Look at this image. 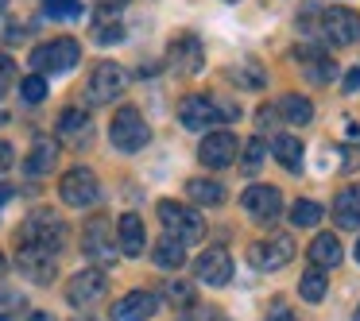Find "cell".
I'll use <instances>...</instances> for the list:
<instances>
[{
	"label": "cell",
	"mask_w": 360,
	"mask_h": 321,
	"mask_svg": "<svg viewBox=\"0 0 360 321\" xmlns=\"http://www.w3.org/2000/svg\"><path fill=\"white\" fill-rule=\"evenodd\" d=\"M4 120H8V117H4V112H0V124H4Z\"/></svg>",
	"instance_id": "cell-49"
},
{
	"label": "cell",
	"mask_w": 360,
	"mask_h": 321,
	"mask_svg": "<svg viewBox=\"0 0 360 321\" xmlns=\"http://www.w3.org/2000/svg\"><path fill=\"white\" fill-rule=\"evenodd\" d=\"M314 16H318L321 39L333 43V47H352V43L360 39V16L352 8H345V4L321 8V12H314Z\"/></svg>",
	"instance_id": "cell-5"
},
{
	"label": "cell",
	"mask_w": 360,
	"mask_h": 321,
	"mask_svg": "<svg viewBox=\"0 0 360 321\" xmlns=\"http://www.w3.org/2000/svg\"><path fill=\"white\" fill-rule=\"evenodd\" d=\"M318 221H321V205L318 202H306L302 197V202L290 205V225L295 228H314Z\"/></svg>",
	"instance_id": "cell-32"
},
{
	"label": "cell",
	"mask_w": 360,
	"mask_h": 321,
	"mask_svg": "<svg viewBox=\"0 0 360 321\" xmlns=\"http://www.w3.org/2000/svg\"><path fill=\"white\" fill-rule=\"evenodd\" d=\"M333 221H337V228L360 232V186H345L333 197Z\"/></svg>",
	"instance_id": "cell-20"
},
{
	"label": "cell",
	"mask_w": 360,
	"mask_h": 321,
	"mask_svg": "<svg viewBox=\"0 0 360 321\" xmlns=\"http://www.w3.org/2000/svg\"><path fill=\"white\" fill-rule=\"evenodd\" d=\"M94 39L101 43V47H109V43H120V39H124V24H120L117 16H109V12H97Z\"/></svg>",
	"instance_id": "cell-30"
},
{
	"label": "cell",
	"mask_w": 360,
	"mask_h": 321,
	"mask_svg": "<svg viewBox=\"0 0 360 321\" xmlns=\"http://www.w3.org/2000/svg\"><path fill=\"white\" fill-rule=\"evenodd\" d=\"M55 163H58V143L47 140V136H39V140L32 143V151H27V159H24V171H27V178H39V174L55 171Z\"/></svg>",
	"instance_id": "cell-19"
},
{
	"label": "cell",
	"mask_w": 360,
	"mask_h": 321,
	"mask_svg": "<svg viewBox=\"0 0 360 321\" xmlns=\"http://www.w3.org/2000/svg\"><path fill=\"white\" fill-rule=\"evenodd\" d=\"M167 63H171L174 74H198L205 66V51H202V39L198 35H179V39H171V47H167Z\"/></svg>",
	"instance_id": "cell-14"
},
{
	"label": "cell",
	"mask_w": 360,
	"mask_h": 321,
	"mask_svg": "<svg viewBox=\"0 0 360 321\" xmlns=\"http://www.w3.org/2000/svg\"><path fill=\"white\" fill-rule=\"evenodd\" d=\"M66 240H70V228H66V221L55 209H35L20 225V248H35V251H47V256H58L66 248Z\"/></svg>",
	"instance_id": "cell-1"
},
{
	"label": "cell",
	"mask_w": 360,
	"mask_h": 321,
	"mask_svg": "<svg viewBox=\"0 0 360 321\" xmlns=\"http://www.w3.org/2000/svg\"><path fill=\"white\" fill-rule=\"evenodd\" d=\"M12 159H16V155H12V148H8L4 140H0V171H8V166H12Z\"/></svg>",
	"instance_id": "cell-42"
},
{
	"label": "cell",
	"mask_w": 360,
	"mask_h": 321,
	"mask_svg": "<svg viewBox=\"0 0 360 321\" xmlns=\"http://www.w3.org/2000/svg\"><path fill=\"white\" fill-rule=\"evenodd\" d=\"M151 259H155L163 271H179V267L186 263V244H179L174 236H163V240L151 248Z\"/></svg>",
	"instance_id": "cell-24"
},
{
	"label": "cell",
	"mask_w": 360,
	"mask_h": 321,
	"mask_svg": "<svg viewBox=\"0 0 360 321\" xmlns=\"http://www.w3.org/2000/svg\"><path fill=\"white\" fill-rule=\"evenodd\" d=\"M105 287H109V279H105L101 267H86V271H78L70 279L66 298H70V306H94L105 298Z\"/></svg>",
	"instance_id": "cell-15"
},
{
	"label": "cell",
	"mask_w": 360,
	"mask_h": 321,
	"mask_svg": "<svg viewBox=\"0 0 360 321\" xmlns=\"http://www.w3.org/2000/svg\"><path fill=\"white\" fill-rule=\"evenodd\" d=\"M356 263H360V244H356Z\"/></svg>",
	"instance_id": "cell-47"
},
{
	"label": "cell",
	"mask_w": 360,
	"mask_h": 321,
	"mask_svg": "<svg viewBox=\"0 0 360 321\" xmlns=\"http://www.w3.org/2000/svg\"><path fill=\"white\" fill-rule=\"evenodd\" d=\"M24 294L16 287H8V279H0V321H20L24 313Z\"/></svg>",
	"instance_id": "cell-29"
},
{
	"label": "cell",
	"mask_w": 360,
	"mask_h": 321,
	"mask_svg": "<svg viewBox=\"0 0 360 321\" xmlns=\"http://www.w3.org/2000/svg\"><path fill=\"white\" fill-rule=\"evenodd\" d=\"M20 97H24L27 105H39L43 97H47V78H39V74H27V78L20 81Z\"/></svg>",
	"instance_id": "cell-35"
},
{
	"label": "cell",
	"mask_w": 360,
	"mask_h": 321,
	"mask_svg": "<svg viewBox=\"0 0 360 321\" xmlns=\"http://www.w3.org/2000/svg\"><path fill=\"white\" fill-rule=\"evenodd\" d=\"M82 251L101 267H109L112 259H117V248H112V225H109L105 213H94V217L86 221V228H82Z\"/></svg>",
	"instance_id": "cell-9"
},
{
	"label": "cell",
	"mask_w": 360,
	"mask_h": 321,
	"mask_svg": "<svg viewBox=\"0 0 360 321\" xmlns=\"http://www.w3.org/2000/svg\"><path fill=\"white\" fill-rule=\"evenodd\" d=\"M27 321H55V317H51V313H43V310H39V313H32V317H27Z\"/></svg>",
	"instance_id": "cell-44"
},
{
	"label": "cell",
	"mask_w": 360,
	"mask_h": 321,
	"mask_svg": "<svg viewBox=\"0 0 360 321\" xmlns=\"http://www.w3.org/2000/svg\"><path fill=\"white\" fill-rule=\"evenodd\" d=\"M326 290H329V275L326 271L310 267V271L298 275V294H302L306 302H321V298H326Z\"/></svg>",
	"instance_id": "cell-28"
},
{
	"label": "cell",
	"mask_w": 360,
	"mask_h": 321,
	"mask_svg": "<svg viewBox=\"0 0 360 321\" xmlns=\"http://www.w3.org/2000/svg\"><path fill=\"white\" fill-rule=\"evenodd\" d=\"M341 259H345V248H341V240H337L333 232H318V236H314V244H310V263L318 267V271H333Z\"/></svg>",
	"instance_id": "cell-22"
},
{
	"label": "cell",
	"mask_w": 360,
	"mask_h": 321,
	"mask_svg": "<svg viewBox=\"0 0 360 321\" xmlns=\"http://www.w3.org/2000/svg\"><path fill=\"white\" fill-rule=\"evenodd\" d=\"M275 117H279L275 105H264V109L256 112V128H259V132H264V128H275Z\"/></svg>",
	"instance_id": "cell-37"
},
{
	"label": "cell",
	"mask_w": 360,
	"mask_h": 321,
	"mask_svg": "<svg viewBox=\"0 0 360 321\" xmlns=\"http://www.w3.org/2000/svg\"><path fill=\"white\" fill-rule=\"evenodd\" d=\"M43 12L55 20H78L82 16V0H43Z\"/></svg>",
	"instance_id": "cell-34"
},
{
	"label": "cell",
	"mask_w": 360,
	"mask_h": 321,
	"mask_svg": "<svg viewBox=\"0 0 360 321\" xmlns=\"http://www.w3.org/2000/svg\"><path fill=\"white\" fill-rule=\"evenodd\" d=\"M58 194H63V202L70 209H89L101 197V182H97V174L89 166H70L63 174V182H58Z\"/></svg>",
	"instance_id": "cell-7"
},
{
	"label": "cell",
	"mask_w": 360,
	"mask_h": 321,
	"mask_svg": "<svg viewBox=\"0 0 360 321\" xmlns=\"http://www.w3.org/2000/svg\"><path fill=\"white\" fill-rule=\"evenodd\" d=\"M163 298H167L171 306H179V310L198 306V302H194V282H182V279H167V282H163Z\"/></svg>",
	"instance_id": "cell-31"
},
{
	"label": "cell",
	"mask_w": 360,
	"mask_h": 321,
	"mask_svg": "<svg viewBox=\"0 0 360 321\" xmlns=\"http://www.w3.org/2000/svg\"><path fill=\"white\" fill-rule=\"evenodd\" d=\"M229 4H236V0H229Z\"/></svg>",
	"instance_id": "cell-52"
},
{
	"label": "cell",
	"mask_w": 360,
	"mask_h": 321,
	"mask_svg": "<svg viewBox=\"0 0 360 321\" xmlns=\"http://www.w3.org/2000/svg\"><path fill=\"white\" fill-rule=\"evenodd\" d=\"M82 58V47L78 39H70V35H63V39H51V43H39V47L32 51V66L39 78H47V74H66L74 70Z\"/></svg>",
	"instance_id": "cell-4"
},
{
	"label": "cell",
	"mask_w": 360,
	"mask_h": 321,
	"mask_svg": "<svg viewBox=\"0 0 360 321\" xmlns=\"http://www.w3.org/2000/svg\"><path fill=\"white\" fill-rule=\"evenodd\" d=\"M8 197H12V186H8V182H0V205L8 202Z\"/></svg>",
	"instance_id": "cell-43"
},
{
	"label": "cell",
	"mask_w": 360,
	"mask_h": 321,
	"mask_svg": "<svg viewBox=\"0 0 360 321\" xmlns=\"http://www.w3.org/2000/svg\"><path fill=\"white\" fill-rule=\"evenodd\" d=\"M275 112H279L287 124L302 128V124H310V120H314V101H310V97H302V93H287L279 105H275Z\"/></svg>",
	"instance_id": "cell-23"
},
{
	"label": "cell",
	"mask_w": 360,
	"mask_h": 321,
	"mask_svg": "<svg viewBox=\"0 0 360 321\" xmlns=\"http://www.w3.org/2000/svg\"><path fill=\"white\" fill-rule=\"evenodd\" d=\"M4 12H8V0H0V16H4Z\"/></svg>",
	"instance_id": "cell-46"
},
{
	"label": "cell",
	"mask_w": 360,
	"mask_h": 321,
	"mask_svg": "<svg viewBox=\"0 0 360 321\" xmlns=\"http://www.w3.org/2000/svg\"><path fill=\"white\" fill-rule=\"evenodd\" d=\"M240 205H244V213H248L252 221H267V225H271V221L283 213V194L275 186L256 182V186H248L240 194Z\"/></svg>",
	"instance_id": "cell-11"
},
{
	"label": "cell",
	"mask_w": 360,
	"mask_h": 321,
	"mask_svg": "<svg viewBox=\"0 0 360 321\" xmlns=\"http://www.w3.org/2000/svg\"><path fill=\"white\" fill-rule=\"evenodd\" d=\"M233 117H236L233 101H217V97H205V93H190L179 101V120L190 132H205V128L221 124V120H233Z\"/></svg>",
	"instance_id": "cell-2"
},
{
	"label": "cell",
	"mask_w": 360,
	"mask_h": 321,
	"mask_svg": "<svg viewBox=\"0 0 360 321\" xmlns=\"http://www.w3.org/2000/svg\"><path fill=\"white\" fill-rule=\"evenodd\" d=\"M290 259H295V240H290L287 232L264 236V240H256L248 248V263L256 267V271H279Z\"/></svg>",
	"instance_id": "cell-8"
},
{
	"label": "cell",
	"mask_w": 360,
	"mask_h": 321,
	"mask_svg": "<svg viewBox=\"0 0 360 321\" xmlns=\"http://www.w3.org/2000/svg\"><path fill=\"white\" fill-rule=\"evenodd\" d=\"M198 159H202L205 166H213V171L233 166L236 159H240V143H236L233 132H205L202 148H198Z\"/></svg>",
	"instance_id": "cell-12"
},
{
	"label": "cell",
	"mask_w": 360,
	"mask_h": 321,
	"mask_svg": "<svg viewBox=\"0 0 360 321\" xmlns=\"http://www.w3.org/2000/svg\"><path fill=\"white\" fill-rule=\"evenodd\" d=\"M128 89V70L117 63H101L89 74V101L94 105H112Z\"/></svg>",
	"instance_id": "cell-10"
},
{
	"label": "cell",
	"mask_w": 360,
	"mask_h": 321,
	"mask_svg": "<svg viewBox=\"0 0 360 321\" xmlns=\"http://www.w3.org/2000/svg\"><path fill=\"white\" fill-rule=\"evenodd\" d=\"M360 89V70H349L345 74V93H356Z\"/></svg>",
	"instance_id": "cell-41"
},
{
	"label": "cell",
	"mask_w": 360,
	"mask_h": 321,
	"mask_svg": "<svg viewBox=\"0 0 360 321\" xmlns=\"http://www.w3.org/2000/svg\"><path fill=\"white\" fill-rule=\"evenodd\" d=\"M159 221H163L167 236H174L179 244L205 240V221H202V213H198L194 205H182V202L163 197V202H159Z\"/></svg>",
	"instance_id": "cell-3"
},
{
	"label": "cell",
	"mask_w": 360,
	"mask_h": 321,
	"mask_svg": "<svg viewBox=\"0 0 360 321\" xmlns=\"http://www.w3.org/2000/svg\"><path fill=\"white\" fill-rule=\"evenodd\" d=\"M225 74H229V81H236V86H244V89H259V86H264V70H259L256 63L233 66V70H225Z\"/></svg>",
	"instance_id": "cell-33"
},
{
	"label": "cell",
	"mask_w": 360,
	"mask_h": 321,
	"mask_svg": "<svg viewBox=\"0 0 360 321\" xmlns=\"http://www.w3.org/2000/svg\"><path fill=\"white\" fill-rule=\"evenodd\" d=\"M0 263H4V256H0Z\"/></svg>",
	"instance_id": "cell-51"
},
{
	"label": "cell",
	"mask_w": 360,
	"mask_h": 321,
	"mask_svg": "<svg viewBox=\"0 0 360 321\" xmlns=\"http://www.w3.org/2000/svg\"><path fill=\"white\" fill-rule=\"evenodd\" d=\"M264 321H298L295 313H290V306H283V302H275L271 310H267V317Z\"/></svg>",
	"instance_id": "cell-38"
},
{
	"label": "cell",
	"mask_w": 360,
	"mask_h": 321,
	"mask_svg": "<svg viewBox=\"0 0 360 321\" xmlns=\"http://www.w3.org/2000/svg\"><path fill=\"white\" fill-rule=\"evenodd\" d=\"M186 194H190V202H194V205H221V202H225V186L213 182V178H190L186 182Z\"/></svg>",
	"instance_id": "cell-26"
},
{
	"label": "cell",
	"mask_w": 360,
	"mask_h": 321,
	"mask_svg": "<svg viewBox=\"0 0 360 321\" xmlns=\"http://www.w3.org/2000/svg\"><path fill=\"white\" fill-rule=\"evenodd\" d=\"M58 136L63 140H86L89 136V117L82 109H63V117H58Z\"/></svg>",
	"instance_id": "cell-27"
},
{
	"label": "cell",
	"mask_w": 360,
	"mask_h": 321,
	"mask_svg": "<svg viewBox=\"0 0 360 321\" xmlns=\"http://www.w3.org/2000/svg\"><path fill=\"white\" fill-rule=\"evenodd\" d=\"M205 321H229V317H225V313H210Z\"/></svg>",
	"instance_id": "cell-45"
},
{
	"label": "cell",
	"mask_w": 360,
	"mask_h": 321,
	"mask_svg": "<svg viewBox=\"0 0 360 321\" xmlns=\"http://www.w3.org/2000/svg\"><path fill=\"white\" fill-rule=\"evenodd\" d=\"M16 267H20V275H27L32 282H51L55 279V256H47V251L20 248L16 251Z\"/></svg>",
	"instance_id": "cell-17"
},
{
	"label": "cell",
	"mask_w": 360,
	"mask_h": 321,
	"mask_svg": "<svg viewBox=\"0 0 360 321\" xmlns=\"http://www.w3.org/2000/svg\"><path fill=\"white\" fill-rule=\"evenodd\" d=\"M109 140H112V148L117 151H140L143 143L151 140V128H148V120H143V112L140 109H132V105H124V109L112 117V124H109Z\"/></svg>",
	"instance_id": "cell-6"
},
{
	"label": "cell",
	"mask_w": 360,
	"mask_h": 321,
	"mask_svg": "<svg viewBox=\"0 0 360 321\" xmlns=\"http://www.w3.org/2000/svg\"><path fill=\"white\" fill-rule=\"evenodd\" d=\"M259 159H264V143H259V140H252L248 148H244V166L252 171V166H256Z\"/></svg>",
	"instance_id": "cell-36"
},
{
	"label": "cell",
	"mask_w": 360,
	"mask_h": 321,
	"mask_svg": "<svg viewBox=\"0 0 360 321\" xmlns=\"http://www.w3.org/2000/svg\"><path fill=\"white\" fill-rule=\"evenodd\" d=\"M352 321H360V310H356V317H352Z\"/></svg>",
	"instance_id": "cell-50"
},
{
	"label": "cell",
	"mask_w": 360,
	"mask_h": 321,
	"mask_svg": "<svg viewBox=\"0 0 360 321\" xmlns=\"http://www.w3.org/2000/svg\"><path fill=\"white\" fill-rule=\"evenodd\" d=\"M117 244L124 256H143V244H148V232H143V221L140 213H124V217L117 221Z\"/></svg>",
	"instance_id": "cell-18"
},
{
	"label": "cell",
	"mask_w": 360,
	"mask_h": 321,
	"mask_svg": "<svg viewBox=\"0 0 360 321\" xmlns=\"http://www.w3.org/2000/svg\"><path fill=\"white\" fill-rule=\"evenodd\" d=\"M12 74H16V66H12V58H4L0 55V93L12 86Z\"/></svg>",
	"instance_id": "cell-39"
},
{
	"label": "cell",
	"mask_w": 360,
	"mask_h": 321,
	"mask_svg": "<svg viewBox=\"0 0 360 321\" xmlns=\"http://www.w3.org/2000/svg\"><path fill=\"white\" fill-rule=\"evenodd\" d=\"M295 58H298V66H302V70L310 74V81H333V78H337L333 58H329L321 47H298V51H295Z\"/></svg>",
	"instance_id": "cell-21"
},
{
	"label": "cell",
	"mask_w": 360,
	"mask_h": 321,
	"mask_svg": "<svg viewBox=\"0 0 360 321\" xmlns=\"http://www.w3.org/2000/svg\"><path fill=\"white\" fill-rule=\"evenodd\" d=\"M159 310V294L151 290H128L117 306H112V321H148Z\"/></svg>",
	"instance_id": "cell-16"
},
{
	"label": "cell",
	"mask_w": 360,
	"mask_h": 321,
	"mask_svg": "<svg viewBox=\"0 0 360 321\" xmlns=\"http://www.w3.org/2000/svg\"><path fill=\"white\" fill-rule=\"evenodd\" d=\"M74 321H94V317H74Z\"/></svg>",
	"instance_id": "cell-48"
},
{
	"label": "cell",
	"mask_w": 360,
	"mask_h": 321,
	"mask_svg": "<svg viewBox=\"0 0 360 321\" xmlns=\"http://www.w3.org/2000/svg\"><path fill=\"white\" fill-rule=\"evenodd\" d=\"M271 155L279 166H287V171H298L302 166V143H298V136H275L271 140Z\"/></svg>",
	"instance_id": "cell-25"
},
{
	"label": "cell",
	"mask_w": 360,
	"mask_h": 321,
	"mask_svg": "<svg viewBox=\"0 0 360 321\" xmlns=\"http://www.w3.org/2000/svg\"><path fill=\"white\" fill-rule=\"evenodd\" d=\"M194 279L205 282V287H225L233 279V256L225 248H205L194 259Z\"/></svg>",
	"instance_id": "cell-13"
},
{
	"label": "cell",
	"mask_w": 360,
	"mask_h": 321,
	"mask_svg": "<svg viewBox=\"0 0 360 321\" xmlns=\"http://www.w3.org/2000/svg\"><path fill=\"white\" fill-rule=\"evenodd\" d=\"M360 166V143H352V148H345V171H356Z\"/></svg>",
	"instance_id": "cell-40"
}]
</instances>
